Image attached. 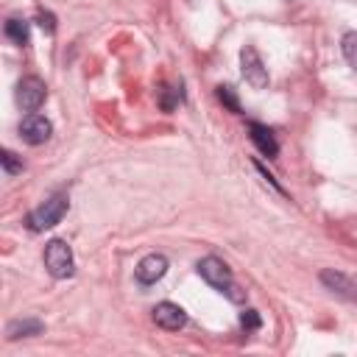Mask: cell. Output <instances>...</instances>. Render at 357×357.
<instances>
[{"label": "cell", "instance_id": "cell-18", "mask_svg": "<svg viewBox=\"0 0 357 357\" xmlns=\"http://www.w3.org/2000/svg\"><path fill=\"white\" fill-rule=\"evenodd\" d=\"M36 20H39V25H42L47 33H53V31H56V20H53V14H50V11H39V17H36Z\"/></svg>", "mask_w": 357, "mask_h": 357}, {"label": "cell", "instance_id": "cell-16", "mask_svg": "<svg viewBox=\"0 0 357 357\" xmlns=\"http://www.w3.org/2000/svg\"><path fill=\"white\" fill-rule=\"evenodd\" d=\"M218 100L229 109V112H240V100H237V95H234V89L231 86H218Z\"/></svg>", "mask_w": 357, "mask_h": 357}, {"label": "cell", "instance_id": "cell-2", "mask_svg": "<svg viewBox=\"0 0 357 357\" xmlns=\"http://www.w3.org/2000/svg\"><path fill=\"white\" fill-rule=\"evenodd\" d=\"M67 206H70L67 195H64V192H56V195H50L45 204H39L33 212H28V220H25V223H28V229H31V231L53 229L56 223H61V218H64Z\"/></svg>", "mask_w": 357, "mask_h": 357}, {"label": "cell", "instance_id": "cell-13", "mask_svg": "<svg viewBox=\"0 0 357 357\" xmlns=\"http://www.w3.org/2000/svg\"><path fill=\"white\" fill-rule=\"evenodd\" d=\"M340 50H343V59L349 61V67L357 70V31L343 33V39H340Z\"/></svg>", "mask_w": 357, "mask_h": 357}, {"label": "cell", "instance_id": "cell-6", "mask_svg": "<svg viewBox=\"0 0 357 357\" xmlns=\"http://www.w3.org/2000/svg\"><path fill=\"white\" fill-rule=\"evenodd\" d=\"M165 273H167V257L165 254H148L134 268V276L139 284H156Z\"/></svg>", "mask_w": 357, "mask_h": 357}, {"label": "cell", "instance_id": "cell-1", "mask_svg": "<svg viewBox=\"0 0 357 357\" xmlns=\"http://www.w3.org/2000/svg\"><path fill=\"white\" fill-rule=\"evenodd\" d=\"M198 273H201V279H204L206 284H212L215 290L226 293L231 301H243V293H237V287H234L231 268H229L220 257H204V259L198 262Z\"/></svg>", "mask_w": 357, "mask_h": 357}, {"label": "cell", "instance_id": "cell-5", "mask_svg": "<svg viewBox=\"0 0 357 357\" xmlns=\"http://www.w3.org/2000/svg\"><path fill=\"white\" fill-rule=\"evenodd\" d=\"M47 98V86L42 78L36 75H25L20 84H17V103L25 109V112H36Z\"/></svg>", "mask_w": 357, "mask_h": 357}, {"label": "cell", "instance_id": "cell-15", "mask_svg": "<svg viewBox=\"0 0 357 357\" xmlns=\"http://www.w3.org/2000/svg\"><path fill=\"white\" fill-rule=\"evenodd\" d=\"M0 165H3V170H6L8 176L22 173V159H20L14 151H3V153H0Z\"/></svg>", "mask_w": 357, "mask_h": 357}, {"label": "cell", "instance_id": "cell-9", "mask_svg": "<svg viewBox=\"0 0 357 357\" xmlns=\"http://www.w3.org/2000/svg\"><path fill=\"white\" fill-rule=\"evenodd\" d=\"M321 282L332 290V293H337V296H343V298H349V301H357V276H349V273H343V271H324L321 273Z\"/></svg>", "mask_w": 357, "mask_h": 357}, {"label": "cell", "instance_id": "cell-4", "mask_svg": "<svg viewBox=\"0 0 357 357\" xmlns=\"http://www.w3.org/2000/svg\"><path fill=\"white\" fill-rule=\"evenodd\" d=\"M240 70H243V78L254 86V89H265L268 86V67L262 61V56L257 53V47L245 45L240 50Z\"/></svg>", "mask_w": 357, "mask_h": 357}, {"label": "cell", "instance_id": "cell-14", "mask_svg": "<svg viewBox=\"0 0 357 357\" xmlns=\"http://www.w3.org/2000/svg\"><path fill=\"white\" fill-rule=\"evenodd\" d=\"M181 86H162V92H159V106L165 109V112H173L176 109V103H181Z\"/></svg>", "mask_w": 357, "mask_h": 357}, {"label": "cell", "instance_id": "cell-7", "mask_svg": "<svg viewBox=\"0 0 357 357\" xmlns=\"http://www.w3.org/2000/svg\"><path fill=\"white\" fill-rule=\"evenodd\" d=\"M50 131H53L50 120L42 117V114H33V112L20 123V137H22L28 145H42V142H47Z\"/></svg>", "mask_w": 357, "mask_h": 357}, {"label": "cell", "instance_id": "cell-3", "mask_svg": "<svg viewBox=\"0 0 357 357\" xmlns=\"http://www.w3.org/2000/svg\"><path fill=\"white\" fill-rule=\"evenodd\" d=\"M45 268H47V273L56 276V279L73 276V268H75V262H73V248H70L64 240H50V243L45 245Z\"/></svg>", "mask_w": 357, "mask_h": 357}, {"label": "cell", "instance_id": "cell-12", "mask_svg": "<svg viewBox=\"0 0 357 357\" xmlns=\"http://www.w3.org/2000/svg\"><path fill=\"white\" fill-rule=\"evenodd\" d=\"M3 33H6L14 45H20V47H25L28 39H31V33H28V22L20 20V17H8L6 25H3Z\"/></svg>", "mask_w": 357, "mask_h": 357}, {"label": "cell", "instance_id": "cell-11", "mask_svg": "<svg viewBox=\"0 0 357 357\" xmlns=\"http://www.w3.org/2000/svg\"><path fill=\"white\" fill-rule=\"evenodd\" d=\"M45 332V324L39 318H17L6 326V337L8 340H20V337H33V335H42Z\"/></svg>", "mask_w": 357, "mask_h": 357}, {"label": "cell", "instance_id": "cell-10", "mask_svg": "<svg viewBox=\"0 0 357 357\" xmlns=\"http://www.w3.org/2000/svg\"><path fill=\"white\" fill-rule=\"evenodd\" d=\"M248 137H251V142L259 148L262 156L276 159V153H279V142H276V137H273V131H271L268 126H262V123H248Z\"/></svg>", "mask_w": 357, "mask_h": 357}, {"label": "cell", "instance_id": "cell-8", "mask_svg": "<svg viewBox=\"0 0 357 357\" xmlns=\"http://www.w3.org/2000/svg\"><path fill=\"white\" fill-rule=\"evenodd\" d=\"M153 321H156V326H162L167 332H178L187 324V312L173 301H162L153 307Z\"/></svg>", "mask_w": 357, "mask_h": 357}, {"label": "cell", "instance_id": "cell-17", "mask_svg": "<svg viewBox=\"0 0 357 357\" xmlns=\"http://www.w3.org/2000/svg\"><path fill=\"white\" fill-rule=\"evenodd\" d=\"M240 326H243L245 332H254V329H259V326H262V318H259V312H257V310H243V312H240Z\"/></svg>", "mask_w": 357, "mask_h": 357}]
</instances>
